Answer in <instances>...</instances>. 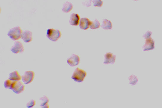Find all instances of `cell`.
I'll return each instance as SVG.
<instances>
[{"instance_id": "obj_1", "label": "cell", "mask_w": 162, "mask_h": 108, "mask_svg": "<svg viewBox=\"0 0 162 108\" xmlns=\"http://www.w3.org/2000/svg\"><path fill=\"white\" fill-rule=\"evenodd\" d=\"M22 30L19 26H16L10 29L7 35L12 40H16L21 38Z\"/></svg>"}, {"instance_id": "obj_2", "label": "cell", "mask_w": 162, "mask_h": 108, "mask_svg": "<svg viewBox=\"0 0 162 108\" xmlns=\"http://www.w3.org/2000/svg\"><path fill=\"white\" fill-rule=\"evenodd\" d=\"M86 74L85 71L77 67L74 72L71 78L76 82H80L83 81Z\"/></svg>"}, {"instance_id": "obj_3", "label": "cell", "mask_w": 162, "mask_h": 108, "mask_svg": "<svg viewBox=\"0 0 162 108\" xmlns=\"http://www.w3.org/2000/svg\"><path fill=\"white\" fill-rule=\"evenodd\" d=\"M61 36V32L58 30L50 28L47 30L46 36L51 41H56Z\"/></svg>"}, {"instance_id": "obj_4", "label": "cell", "mask_w": 162, "mask_h": 108, "mask_svg": "<svg viewBox=\"0 0 162 108\" xmlns=\"http://www.w3.org/2000/svg\"><path fill=\"white\" fill-rule=\"evenodd\" d=\"M24 85L21 81H14L11 90L15 93L19 94L24 90Z\"/></svg>"}, {"instance_id": "obj_5", "label": "cell", "mask_w": 162, "mask_h": 108, "mask_svg": "<svg viewBox=\"0 0 162 108\" xmlns=\"http://www.w3.org/2000/svg\"><path fill=\"white\" fill-rule=\"evenodd\" d=\"M34 76V73L32 71H27L22 76L21 79L25 84L30 83L33 80Z\"/></svg>"}, {"instance_id": "obj_6", "label": "cell", "mask_w": 162, "mask_h": 108, "mask_svg": "<svg viewBox=\"0 0 162 108\" xmlns=\"http://www.w3.org/2000/svg\"><path fill=\"white\" fill-rule=\"evenodd\" d=\"M10 50L13 53L16 54L23 52L24 50V48L20 42L16 41L14 42Z\"/></svg>"}, {"instance_id": "obj_7", "label": "cell", "mask_w": 162, "mask_h": 108, "mask_svg": "<svg viewBox=\"0 0 162 108\" xmlns=\"http://www.w3.org/2000/svg\"><path fill=\"white\" fill-rule=\"evenodd\" d=\"M80 61L79 57L75 54H72L67 60V63L71 66H75L78 65Z\"/></svg>"}, {"instance_id": "obj_8", "label": "cell", "mask_w": 162, "mask_h": 108, "mask_svg": "<svg viewBox=\"0 0 162 108\" xmlns=\"http://www.w3.org/2000/svg\"><path fill=\"white\" fill-rule=\"evenodd\" d=\"M116 55L110 52H107L104 55V64H113L115 62Z\"/></svg>"}, {"instance_id": "obj_9", "label": "cell", "mask_w": 162, "mask_h": 108, "mask_svg": "<svg viewBox=\"0 0 162 108\" xmlns=\"http://www.w3.org/2000/svg\"><path fill=\"white\" fill-rule=\"evenodd\" d=\"M155 42L151 37L146 39L144 44L143 46L144 51H147L153 49L154 48Z\"/></svg>"}, {"instance_id": "obj_10", "label": "cell", "mask_w": 162, "mask_h": 108, "mask_svg": "<svg viewBox=\"0 0 162 108\" xmlns=\"http://www.w3.org/2000/svg\"><path fill=\"white\" fill-rule=\"evenodd\" d=\"M91 21L86 17H83L80 19L79 21V27L83 30L88 29L90 25Z\"/></svg>"}, {"instance_id": "obj_11", "label": "cell", "mask_w": 162, "mask_h": 108, "mask_svg": "<svg viewBox=\"0 0 162 108\" xmlns=\"http://www.w3.org/2000/svg\"><path fill=\"white\" fill-rule=\"evenodd\" d=\"M21 38L26 43L30 42L32 39V32L28 30L23 31L22 33Z\"/></svg>"}, {"instance_id": "obj_12", "label": "cell", "mask_w": 162, "mask_h": 108, "mask_svg": "<svg viewBox=\"0 0 162 108\" xmlns=\"http://www.w3.org/2000/svg\"><path fill=\"white\" fill-rule=\"evenodd\" d=\"M80 17L77 14L73 13L71 14L69 20L70 25L74 26L77 25L79 22Z\"/></svg>"}, {"instance_id": "obj_13", "label": "cell", "mask_w": 162, "mask_h": 108, "mask_svg": "<svg viewBox=\"0 0 162 108\" xmlns=\"http://www.w3.org/2000/svg\"><path fill=\"white\" fill-rule=\"evenodd\" d=\"M9 79L13 81H19L21 79V76L17 71H15L9 73Z\"/></svg>"}, {"instance_id": "obj_14", "label": "cell", "mask_w": 162, "mask_h": 108, "mask_svg": "<svg viewBox=\"0 0 162 108\" xmlns=\"http://www.w3.org/2000/svg\"><path fill=\"white\" fill-rule=\"evenodd\" d=\"M101 27L105 30H109L112 29V25L111 21L106 19H104L101 25Z\"/></svg>"}, {"instance_id": "obj_15", "label": "cell", "mask_w": 162, "mask_h": 108, "mask_svg": "<svg viewBox=\"0 0 162 108\" xmlns=\"http://www.w3.org/2000/svg\"><path fill=\"white\" fill-rule=\"evenodd\" d=\"M73 6V5L71 2L66 1L63 5L62 10L64 12H69L72 9Z\"/></svg>"}, {"instance_id": "obj_16", "label": "cell", "mask_w": 162, "mask_h": 108, "mask_svg": "<svg viewBox=\"0 0 162 108\" xmlns=\"http://www.w3.org/2000/svg\"><path fill=\"white\" fill-rule=\"evenodd\" d=\"M39 100L41 101L40 106L42 108H48L49 107L48 104L49 99L47 96H43L40 98Z\"/></svg>"}, {"instance_id": "obj_17", "label": "cell", "mask_w": 162, "mask_h": 108, "mask_svg": "<svg viewBox=\"0 0 162 108\" xmlns=\"http://www.w3.org/2000/svg\"><path fill=\"white\" fill-rule=\"evenodd\" d=\"M100 27L99 22L96 19L93 21H91L90 27L92 29L99 28Z\"/></svg>"}, {"instance_id": "obj_18", "label": "cell", "mask_w": 162, "mask_h": 108, "mask_svg": "<svg viewBox=\"0 0 162 108\" xmlns=\"http://www.w3.org/2000/svg\"><path fill=\"white\" fill-rule=\"evenodd\" d=\"M128 79L129 81V84L132 85L136 84L138 81L137 77L134 75H132L129 76Z\"/></svg>"}, {"instance_id": "obj_19", "label": "cell", "mask_w": 162, "mask_h": 108, "mask_svg": "<svg viewBox=\"0 0 162 108\" xmlns=\"http://www.w3.org/2000/svg\"><path fill=\"white\" fill-rule=\"evenodd\" d=\"M13 81H14L9 79L6 80L4 83V87L5 88L11 89Z\"/></svg>"}, {"instance_id": "obj_20", "label": "cell", "mask_w": 162, "mask_h": 108, "mask_svg": "<svg viewBox=\"0 0 162 108\" xmlns=\"http://www.w3.org/2000/svg\"><path fill=\"white\" fill-rule=\"evenodd\" d=\"M92 1L95 6L101 7L103 3V1L101 0H93Z\"/></svg>"}, {"instance_id": "obj_21", "label": "cell", "mask_w": 162, "mask_h": 108, "mask_svg": "<svg viewBox=\"0 0 162 108\" xmlns=\"http://www.w3.org/2000/svg\"><path fill=\"white\" fill-rule=\"evenodd\" d=\"M35 100L31 99L27 103L26 106L28 108H31L35 105Z\"/></svg>"}, {"instance_id": "obj_22", "label": "cell", "mask_w": 162, "mask_h": 108, "mask_svg": "<svg viewBox=\"0 0 162 108\" xmlns=\"http://www.w3.org/2000/svg\"><path fill=\"white\" fill-rule=\"evenodd\" d=\"M92 0H85L82 2V4L84 6L89 7L91 5Z\"/></svg>"}, {"instance_id": "obj_23", "label": "cell", "mask_w": 162, "mask_h": 108, "mask_svg": "<svg viewBox=\"0 0 162 108\" xmlns=\"http://www.w3.org/2000/svg\"><path fill=\"white\" fill-rule=\"evenodd\" d=\"M152 32L150 31H147L143 35V37L145 39H148L150 37Z\"/></svg>"}]
</instances>
